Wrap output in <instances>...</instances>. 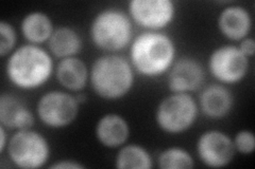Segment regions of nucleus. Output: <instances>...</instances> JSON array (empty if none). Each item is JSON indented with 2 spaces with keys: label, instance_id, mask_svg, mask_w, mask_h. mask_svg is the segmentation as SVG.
Segmentation results:
<instances>
[{
  "label": "nucleus",
  "instance_id": "obj_1",
  "mask_svg": "<svg viewBox=\"0 0 255 169\" xmlns=\"http://www.w3.org/2000/svg\"><path fill=\"white\" fill-rule=\"evenodd\" d=\"M177 48L170 36L159 31H146L133 38L130 45V62L138 74L157 77L171 68Z\"/></svg>",
  "mask_w": 255,
  "mask_h": 169
},
{
  "label": "nucleus",
  "instance_id": "obj_2",
  "mask_svg": "<svg viewBox=\"0 0 255 169\" xmlns=\"http://www.w3.org/2000/svg\"><path fill=\"white\" fill-rule=\"evenodd\" d=\"M6 76L21 90H34L51 77L54 65L51 54L37 45L27 44L15 49L6 61Z\"/></svg>",
  "mask_w": 255,
  "mask_h": 169
},
{
  "label": "nucleus",
  "instance_id": "obj_3",
  "mask_svg": "<svg viewBox=\"0 0 255 169\" xmlns=\"http://www.w3.org/2000/svg\"><path fill=\"white\" fill-rule=\"evenodd\" d=\"M90 82L99 98L115 101L131 91L135 82V71L124 56L107 53L94 61L90 70Z\"/></svg>",
  "mask_w": 255,
  "mask_h": 169
},
{
  "label": "nucleus",
  "instance_id": "obj_4",
  "mask_svg": "<svg viewBox=\"0 0 255 169\" xmlns=\"http://www.w3.org/2000/svg\"><path fill=\"white\" fill-rule=\"evenodd\" d=\"M90 36L98 49L108 53H117L132 43V19L121 10H102L92 20Z\"/></svg>",
  "mask_w": 255,
  "mask_h": 169
},
{
  "label": "nucleus",
  "instance_id": "obj_5",
  "mask_svg": "<svg viewBox=\"0 0 255 169\" xmlns=\"http://www.w3.org/2000/svg\"><path fill=\"white\" fill-rule=\"evenodd\" d=\"M198 112V104L189 93H172L157 105L155 122L164 132L179 134L190 129Z\"/></svg>",
  "mask_w": 255,
  "mask_h": 169
},
{
  "label": "nucleus",
  "instance_id": "obj_6",
  "mask_svg": "<svg viewBox=\"0 0 255 169\" xmlns=\"http://www.w3.org/2000/svg\"><path fill=\"white\" fill-rule=\"evenodd\" d=\"M6 149L11 162L22 169L41 168L50 158L49 143L32 128L16 131L10 138Z\"/></svg>",
  "mask_w": 255,
  "mask_h": 169
},
{
  "label": "nucleus",
  "instance_id": "obj_7",
  "mask_svg": "<svg viewBox=\"0 0 255 169\" xmlns=\"http://www.w3.org/2000/svg\"><path fill=\"white\" fill-rule=\"evenodd\" d=\"M80 104L76 96L65 91L45 93L36 105V114L47 127L59 129L74 123L79 114Z\"/></svg>",
  "mask_w": 255,
  "mask_h": 169
},
{
  "label": "nucleus",
  "instance_id": "obj_8",
  "mask_svg": "<svg viewBox=\"0 0 255 169\" xmlns=\"http://www.w3.org/2000/svg\"><path fill=\"white\" fill-rule=\"evenodd\" d=\"M209 70L218 82L226 85L237 84L247 76L249 58L237 46L225 45L215 49L209 57Z\"/></svg>",
  "mask_w": 255,
  "mask_h": 169
},
{
  "label": "nucleus",
  "instance_id": "obj_9",
  "mask_svg": "<svg viewBox=\"0 0 255 169\" xmlns=\"http://www.w3.org/2000/svg\"><path fill=\"white\" fill-rule=\"evenodd\" d=\"M177 9L172 0H132L129 16L148 31H159L173 21Z\"/></svg>",
  "mask_w": 255,
  "mask_h": 169
},
{
  "label": "nucleus",
  "instance_id": "obj_10",
  "mask_svg": "<svg viewBox=\"0 0 255 169\" xmlns=\"http://www.w3.org/2000/svg\"><path fill=\"white\" fill-rule=\"evenodd\" d=\"M196 151L199 160L212 168H221L232 162L235 156L233 140L220 130H207L197 141Z\"/></svg>",
  "mask_w": 255,
  "mask_h": 169
},
{
  "label": "nucleus",
  "instance_id": "obj_11",
  "mask_svg": "<svg viewBox=\"0 0 255 169\" xmlns=\"http://www.w3.org/2000/svg\"><path fill=\"white\" fill-rule=\"evenodd\" d=\"M204 69L201 62L193 57H181L174 60L168 71L167 85L172 93H188L203 84Z\"/></svg>",
  "mask_w": 255,
  "mask_h": 169
},
{
  "label": "nucleus",
  "instance_id": "obj_12",
  "mask_svg": "<svg viewBox=\"0 0 255 169\" xmlns=\"http://www.w3.org/2000/svg\"><path fill=\"white\" fill-rule=\"evenodd\" d=\"M0 125L9 130L31 129L34 125V114L15 95L3 93L0 98Z\"/></svg>",
  "mask_w": 255,
  "mask_h": 169
},
{
  "label": "nucleus",
  "instance_id": "obj_13",
  "mask_svg": "<svg viewBox=\"0 0 255 169\" xmlns=\"http://www.w3.org/2000/svg\"><path fill=\"white\" fill-rule=\"evenodd\" d=\"M220 33L233 42L248 37L252 28V17L249 11L241 5H229L223 9L217 20Z\"/></svg>",
  "mask_w": 255,
  "mask_h": 169
},
{
  "label": "nucleus",
  "instance_id": "obj_14",
  "mask_svg": "<svg viewBox=\"0 0 255 169\" xmlns=\"http://www.w3.org/2000/svg\"><path fill=\"white\" fill-rule=\"evenodd\" d=\"M95 134L103 147L121 148L130 136V126L127 119L117 113L101 116L96 124Z\"/></svg>",
  "mask_w": 255,
  "mask_h": 169
},
{
  "label": "nucleus",
  "instance_id": "obj_15",
  "mask_svg": "<svg viewBox=\"0 0 255 169\" xmlns=\"http://www.w3.org/2000/svg\"><path fill=\"white\" fill-rule=\"evenodd\" d=\"M199 105L205 116L212 119L226 117L234 106V96L223 85L207 86L199 98Z\"/></svg>",
  "mask_w": 255,
  "mask_h": 169
},
{
  "label": "nucleus",
  "instance_id": "obj_16",
  "mask_svg": "<svg viewBox=\"0 0 255 169\" xmlns=\"http://www.w3.org/2000/svg\"><path fill=\"white\" fill-rule=\"evenodd\" d=\"M58 82L70 92H81L90 80L86 63L76 56L61 59L55 68Z\"/></svg>",
  "mask_w": 255,
  "mask_h": 169
},
{
  "label": "nucleus",
  "instance_id": "obj_17",
  "mask_svg": "<svg viewBox=\"0 0 255 169\" xmlns=\"http://www.w3.org/2000/svg\"><path fill=\"white\" fill-rule=\"evenodd\" d=\"M54 29L49 16L39 11L27 14L20 23V31L23 38L29 44L37 46L48 42Z\"/></svg>",
  "mask_w": 255,
  "mask_h": 169
},
{
  "label": "nucleus",
  "instance_id": "obj_18",
  "mask_svg": "<svg viewBox=\"0 0 255 169\" xmlns=\"http://www.w3.org/2000/svg\"><path fill=\"white\" fill-rule=\"evenodd\" d=\"M82 44L81 36L70 27L55 28L48 40L50 53L61 59L74 57L82 50Z\"/></svg>",
  "mask_w": 255,
  "mask_h": 169
},
{
  "label": "nucleus",
  "instance_id": "obj_19",
  "mask_svg": "<svg viewBox=\"0 0 255 169\" xmlns=\"http://www.w3.org/2000/svg\"><path fill=\"white\" fill-rule=\"evenodd\" d=\"M152 166L149 151L140 145H124L115 157V167L118 169H150Z\"/></svg>",
  "mask_w": 255,
  "mask_h": 169
},
{
  "label": "nucleus",
  "instance_id": "obj_20",
  "mask_svg": "<svg viewBox=\"0 0 255 169\" xmlns=\"http://www.w3.org/2000/svg\"><path fill=\"white\" fill-rule=\"evenodd\" d=\"M157 166L161 169H190L195 166V160L184 148L169 147L158 155Z\"/></svg>",
  "mask_w": 255,
  "mask_h": 169
},
{
  "label": "nucleus",
  "instance_id": "obj_21",
  "mask_svg": "<svg viewBox=\"0 0 255 169\" xmlns=\"http://www.w3.org/2000/svg\"><path fill=\"white\" fill-rule=\"evenodd\" d=\"M17 34L14 27L10 22L2 20L0 22V56L5 57L10 55L15 50Z\"/></svg>",
  "mask_w": 255,
  "mask_h": 169
},
{
  "label": "nucleus",
  "instance_id": "obj_22",
  "mask_svg": "<svg viewBox=\"0 0 255 169\" xmlns=\"http://www.w3.org/2000/svg\"><path fill=\"white\" fill-rule=\"evenodd\" d=\"M235 150L241 155H251L255 148V138L252 131L242 130L235 134L233 139Z\"/></svg>",
  "mask_w": 255,
  "mask_h": 169
},
{
  "label": "nucleus",
  "instance_id": "obj_23",
  "mask_svg": "<svg viewBox=\"0 0 255 169\" xmlns=\"http://www.w3.org/2000/svg\"><path fill=\"white\" fill-rule=\"evenodd\" d=\"M238 49L241 50V52L247 56V57L250 58L254 55L255 53V42L254 39L251 37H246L245 39L241 40V43H239Z\"/></svg>",
  "mask_w": 255,
  "mask_h": 169
},
{
  "label": "nucleus",
  "instance_id": "obj_24",
  "mask_svg": "<svg viewBox=\"0 0 255 169\" xmlns=\"http://www.w3.org/2000/svg\"><path fill=\"white\" fill-rule=\"evenodd\" d=\"M84 167V165L71 160H61L50 166L52 169H82Z\"/></svg>",
  "mask_w": 255,
  "mask_h": 169
},
{
  "label": "nucleus",
  "instance_id": "obj_25",
  "mask_svg": "<svg viewBox=\"0 0 255 169\" xmlns=\"http://www.w3.org/2000/svg\"><path fill=\"white\" fill-rule=\"evenodd\" d=\"M6 128L2 125H0V138H1V141H0V152L3 154V151L5 148H7V144H9V140L7 139V134H6Z\"/></svg>",
  "mask_w": 255,
  "mask_h": 169
},
{
  "label": "nucleus",
  "instance_id": "obj_26",
  "mask_svg": "<svg viewBox=\"0 0 255 169\" xmlns=\"http://www.w3.org/2000/svg\"><path fill=\"white\" fill-rule=\"evenodd\" d=\"M75 96H76V99H77V101H78V103L80 105H82V104H84L86 102V95L81 93V92H78Z\"/></svg>",
  "mask_w": 255,
  "mask_h": 169
}]
</instances>
